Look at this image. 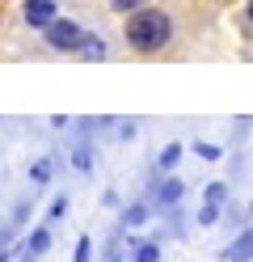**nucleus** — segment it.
<instances>
[{
    "instance_id": "obj_7",
    "label": "nucleus",
    "mask_w": 253,
    "mask_h": 262,
    "mask_svg": "<svg viewBox=\"0 0 253 262\" xmlns=\"http://www.w3.org/2000/svg\"><path fill=\"white\" fill-rule=\"evenodd\" d=\"M51 241H55V237H51V224H38V228H30V233H26V254L30 258H42V254H51Z\"/></svg>"
},
{
    "instance_id": "obj_25",
    "label": "nucleus",
    "mask_w": 253,
    "mask_h": 262,
    "mask_svg": "<svg viewBox=\"0 0 253 262\" xmlns=\"http://www.w3.org/2000/svg\"><path fill=\"white\" fill-rule=\"evenodd\" d=\"M249 17H253V0H249Z\"/></svg>"
},
{
    "instance_id": "obj_13",
    "label": "nucleus",
    "mask_w": 253,
    "mask_h": 262,
    "mask_svg": "<svg viewBox=\"0 0 253 262\" xmlns=\"http://www.w3.org/2000/svg\"><path fill=\"white\" fill-rule=\"evenodd\" d=\"M219 216H224V203H202L198 207V228H215Z\"/></svg>"
},
{
    "instance_id": "obj_6",
    "label": "nucleus",
    "mask_w": 253,
    "mask_h": 262,
    "mask_svg": "<svg viewBox=\"0 0 253 262\" xmlns=\"http://www.w3.org/2000/svg\"><path fill=\"white\" fill-rule=\"evenodd\" d=\"M224 262H253V228H241V233L228 241Z\"/></svg>"
},
{
    "instance_id": "obj_22",
    "label": "nucleus",
    "mask_w": 253,
    "mask_h": 262,
    "mask_svg": "<svg viewBox=\"0 0 253 262\" xmlns=\"http://www.w3.org/2000/svg\"><path fill=\"white\" fill-rule=\"evenodd\" d=\"M51 127H55V131H67V127H72V119H63V114H55V119H51Z\"/></svg>"
},
{
    "instance_id": "obj_8",
    "label": "nucleus",
    "mask_w": 253,
    "mask_h": 262,
    "mask_svg": "<svg viewBox=\"0 0 253 262\" xmlns=\"http://www.w3.org/2000/svg\"><path fill=\"white\" fill-rule=\"evenodd\" d=\"M152 211H156V207H152L148 199H135V203H127V207H123L118 224H123V228H140V224H148V216H152Z\"/></svg>"
},
{
    "instance_id": "obj_4",
    "label": "nucleus",
    "mask_w": 253,
    "mask_h": 262,
    "mask_svg": "<svg viewBox=\"0 0 253 262\" xmlns=\"http://www.w3.org/2000/svg\"><path fill=\"white\" fill-rule=\"evenodd\" d=\"M21 17H26V26H30V30H47L51 21L59 17V5H55V0H26Z\"/></svg>"
},
{
    "instance_id": "obj_21",
    "label": "nucleus",
    "mask_w": 253,
    "mask_h": 262,
    "mask_svg": "<svg viewBox=\"0 0 253 262\" xmlns=\"http://www.w3.org/2000/svg\"><path fill=\"white\" fill-rule=\"evenodd\" d=\"M26 216H30V203H17L13 207V224H26Z\"/></svg>"
},
{
    "instance_id": "obj_14",
    "label": "nucleus",
    "mask_w": 253,
    "mask_h": 262,
    "mask_svg": "<svg viewBox=\"0 0 253 262\" xmlns=\"http://www.w3.org/2000/svg\"><path fill=\"white\" fill-rule=\"evenodd\" d=\"M63 216H67V194L59 190L55 199L47 203V224H63Z\"/></svg>"
},
{
    "instance_id": "obj_18",
    "label": "nucleus",
    "mask_w": 253,
    "mask_h": 262,
    "mask_svg": "<svg viewBox=\"0 0 253 262\" xmlns=\"http://www.w3.org/2000/svg\"><path fill=\"white\" fill-rule=\"evenodd\" d=\"M72 262H93V241H89V237H80V241H76V254H72Z\"/></svg>"
},
{
    "instance_id": "obj_17",
    "label": "nucleus",
    "mask_w": 253,
    "mask_h": 262,
    "mask_svg": "<svg viewBox=\"0 0 253 262\" xmlns=\"http://www.w3.org/2000/svg\"><path fill=\"white\" fill-rule=\"evenodd\" d=\"M114 136H118V140H135V136H140V123H131V119H118Z\"/></svg>"
},
{
    "instance_id": "obj_9",
    "label": "nucleus",
    "mask_w": 253,
    "mask_h": 262,
    "mask_svg": "<svg viewBox=\"0 0 253 262\" xmlns=\"http://www.w3.org/2000/svg\"><path fill=\"white\" fill-rule=\"evenodd\" d=\"M51 178H55V157H38L30 165V182L34 186H51Z\"/></svg>"
},
{
    "instance_id": "obj_24",
    "label": "nucleus",
    "mask_w": 253,
    "mask_h": 262,
    "mask_svg": "<svg viewBox=\"0 0 253 262\" xmlns=\"http://www.w3.org/2000/svg\"><path fill=\"white\" fill-rule=\"evenodd\" d=\"M0 245H5V228H0Z\"/></svg>"
},
{
    "instance_id": "obj_23",
    "label": "nucleus",
    "mask_w": 253,
    "mask_h": 262,
    "mask_svg": "<svg viewBox=\"0 0 253 262\" xmlns=\"http://www.w3.org/2000/svg\"><path fill=\"white\" fill-rule=\"evenodd\" d=\"M106 262H123V254H118V250H110V254H106Z\"/></svg>"
},
{
    "instance_id": "obj_20",
    "label": "nucleus",
    "mask_w": 253,
    "mask_h": 262,
    "mask_svg": "<svg viewBox=\"0 0 253 262\" xmlns=\"http://www.w3.org/2000/svg\"><path fill=\"white\" fill-rule=\"evenodd\" d=\"M26 254V245H17V250H9V245H0V262H17Z\"/></svg>"
},
{
    "instance_id": "obj_16",
    "label": "nucleus",
    "mask_w": 253,
    "mask_h": 262,
    "mask_svg": "<svg viewBox=\"0 0 253 262\" xmlns=\"http://www.w3.org/2000/svg\"><path fill=\"white\" fill-rule=\"evenodd\" d=\"M194 152L202 161H219V157H224V148H219V144H207V140H194Z\"/></svg>"
},
{
    "instance_id": "obj_12",
    "label": "nucleus",
    "mask_w": 253,
    "mask_h": 262,
    "mask_svg": "<svg viewBox=\"0 0 253 262\" xmlns=\"http://www.w3.org/2000/svg\"><path fill=\"white\" fill-rule=\"evenodd\" d=\"M76 55H80V59H106V42H101L97 34H84V42H80Z\"/></svg>"
},
{
    "instance_id": "obj_5",
    "label": "nucleus",
    "mask_w": 253,
    "mask_h": 262,
    "mask_svg": "<svg viewBox=\"0 0 253 262\" xmlns=\"http://www.w3.org/2000/svg\"><path fill=\"white\" fill-rule=\"evenodd\" d=\"M67 161H72V169H76L80 178H93V169H97V152H93L89 140H76L72 152H67Z\"/></svg>"
},
{
    "instance_id": "obj_3",
    "label": "nucleus",
    "mask_w": 253,
    "mask_h": 262,
    "mask_svg": "<svg viewBox=\"0 0 253 262\" xmlns=\"http://www.w3.org/2000/svg\"><path fill=\"white\" fill-rule=\"evenodd\" d=\"M42 38H47V47L51 51H80V42H84V30L76 26V21H67V17H55L47 30H42Z\"/></svg>"
},
{
    "instance_id": "obj_1",
    "label": "nucleus",
    "mask_w": 253,
    "mask_h": 262,
    "mask_svg": "<svg viewBox=\"0 0 253 262\" xmlns=\"http://www.w3.org/2000/svg\"><path fill=\"white\" fill-rule=\"evenodd\" d=\"M123 34H127V42L135 51H160V47L173 38V21H169L160 9H140V13H127Z\"/></svg>"
},
{
    "instance_id": "obj_10",
    "label": "nucleus",
    "mask_w": 253,
    "mask_h": 262,
    "mask_svg": "<svg viewBox=\"0 0 253 262\" xmlns=\"http://www.w3.org/2000/svg\"><path fill=\"white\" fill-rule=\"evenodd\" d=\"M181 152H186L181 144H165V148L156 152V173H173L177 161H181Z\"/></svg>"
},
{
    "instance_id": "obj_11",
    "label": "nucleus",
    "mask_w": 253,
    "mask_h": 262,
    "mask_svg": "<svg viewBox=\"0 0 253 262\" xmlns=\"http://www.w3.org/2000/svg\"><path fill=\"white\" fill-rule=\"evenodd\" d=\"M127 254H131V262H160V241H140Z\"/></svg>"
},
{
    "instance_id": "obj_2",
    "label": "nucleus",
    "mask_w": 253,
    "mask_h": 262,
    "mask_svg": "<svg viewBox=\"0 0 253 262\" xmlns=\"http://www.w3.org/2000/svg\"><path fill=\"white\" fill-rule=\"evenodd\" d=\"M181 194H186V182H181V178H173V173H156V178L148 182V194H144V199L156 207V211H173V207L181 203Z\"/></svg>"
},
{
    "instance_id": "obj_19",
    "label": "nucleus",
    "mask_w": 253,
    "mask_h": 262,
    "mask_svg": "<svg viewBox=\"0 0 253 262\" xmlns=\"http://www.w3.org/2000/svg\"><path fill=\"white\" fill-rule=\"evenodd\" d=\"M110 9H114V13H140L144 0H110Z\"/></svg>"
},
{
    "instance_id": "obj_15",
    "label": "nucleus",
    "mask_w": 253,
    "mask_h": 262,
    "mask_svg": "<svg viewBox=\"0 0 253 262\" xmlns=\"http://www.w3.org/2000/svg\"><path fill=\"white\" fill-rule=\"evenodd\" d=\"M202 199H207V203H228V182H207Z\"/></svg>"
}]
</instances>
